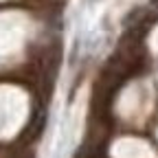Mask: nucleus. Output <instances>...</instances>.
<instances>
[{
  "label": "nucleus",
  "instance_id": "obj_2",
  "mask_svg": "<svg viewBox=\"0 0 158 158\" xmlns=\"http://www.w3.org/2000/svg\"><path fill=\"white\" fill-rule=\"evenodd\" d=\"M152 7H156V9H158V0H152Z\"/></svg>",
  "mask_w": 158,
  "mask_h": 158
},
{
  "label": "nucleus",
  "instance_id": "obj_1",
  "mask_svg": "<svg viewBox=\"0 0 158 158\" xmlns=\"http://www.w3.org/2000/svg\"><path fill=\"white\" fill-rule=\"evenodd\" d=\"M145 18H149V15H147V9L136 7V9H132V11L123 18V27H132V24H136V22H143Z\"/></svg>",
  "mask_w": 158,
  "mask_h": 158
}]
</instances>
